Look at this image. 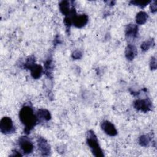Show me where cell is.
I'll use <instances>...</instances> for the list:
<instances>
[{"label": "cell", "mask_w": 157, "mask_h": 157, "mask_svg": "<svg viewBox=\"0 0 157 157\" xmlns=\"http://www.w3.org/2000/svg\"><path fill=\"white\" fill-rule=\"evenodd\" d=\"M19 118L25 126L24 132L26 134H29L39 122L37 115L34 114L30 105H24L21 107L19 112Z\"/></svg>", "instance_id": "cell-1"}, {"label": "cell", "mask_w": 157, "mask_h": 157, "mask_svg": "<svg viewBox=\"0 0 157 157\" xmlns=\"http://www.w3.org/2000/svg\"><path fill=\"white\" fill-rule=\"evenodd\" d=\"M86 143L94 156L103 157L104 156L103 151L99 144L97 136L93 130H89L86 132Z\"/></svg>", "instance_id": "cell-2"}, {"label": "cell", "mask_w": 157, "mask_h": 157, "mask_svg": "<svg viewBox=\"0 0 157 157\" xmlns=\"http://www.w3.org/2000/svg\"><path fill=\"white\" fill-rule=\"evenodd\" d=\"M0 131L4 134H12L15 132V127L12 119L9 117H4L0 121Z\"/></svg>", "instance_id": "cell-3"}, {"label": "cell", "mask_w": 157, "mask_h": 157, "mask_svg": "<svg viewBox=\"0 0 157 157\" xmlns=\"http://www.w3.org/2000/svg\"><path fill=\"white\" fill-rule=\"evenodd\" d=\"M18 144L25 154L28 155L33 151L34 145L27 136H22L20 137L18 140Z\"/></svg>", "instance_id": "cell-4"}, {"label": "cell", "mask_w": 157, "mask_h": 157, "mask_svg": "<svg viewBox=\"0 0 157 157\" xmlns=\"http://www.w3.org/2000/svg\"><path fill=\"white\" fill-rule=\"evenodd\" d=\"M134 107L139 111L143 112H147L152 109V102L148 98L137 99L134 102Z\"/></svg>", "instance_id": "cell-5"}, {"label": "cell", "mask_w": 157, "mask_h": 157, "mask_svg": "<svg viewBox=\"0 0 157 157\" xmlns=\"http://www.w3.org/2000/svg\"><path fill=\"white\" fill-rule=\"evenodd\" d=\"M88 21V17L86 14L74 15L72 17V24L78 28L84 27Z\"/></svg>", "instance_id": "cell-6"}, {"label": "cell", "mask_w": 157, "mask_h": 157, "mask_svg": "<svg viewBox=\"0 0 157 157\" xmlns=\"http://www.w3.org/2000/svg\"><path fill=\"white\" fill-rule=\"evenodd\" d=\"M39 150L42 156H48L50 153V146L48 142L42 137H38L37 139Z\"/></svg>", "instance_id": "cell-7"}, {"label": "cell", "mask_w": 157, "mask_h": 157, "mask_svg": "<svg viewBox=\"0 0 157 157\" xmlns=\"http://www.w3.org/2000/svg\"><path fill=\"white\" fill-rule=\"evenodd\" d=\"M101 128L106 134L112 137L115 136L118 133L113 124L108 120L103 121L101 124Z\"/></svg>", "instance_id": "cell-8"}, {"label": "cell", "mask_w": 157, "mask_h": 157, "mask_svg": "<svg viewBox=\"0 0 157 157\" xmlns=\"http://www.w3.org/2000/svg\"><path fill=\"white\" fill-rule=\"evenodd\" d=\"M138 34V26L137 25L130 23L128 24L125 29V35L127 40L131 41L135 39Z\"/></svg>", "instance_id": "cell-9"}, {"label": "cell", "mask_w": 157, "mask_h": 157, "mask_svg": "<svg viewBox=\"0 0 157 157\" xmlns=\"http://www.w3.org/2000/svg\"><path fill=\"white\" fill-rule=\"evenodd\" d=\"M59 7L60 12L65 15V17L69 15L72 10L75 9L74 6H71L70 2L68 1H62L59 4Z\"/></svg>", "instance_id": "cell-10"}, {"label": "cell", "mask_w": 157, "mask_h": 157, "mask_svg": "<svg viewBox=\"0 0 157 157\" xmlns=\"http://www.w3.org/2000/svg\"><path fill=\"white\" fill-rule=\"evenodd\" d=\"M125 56L129 61H132L137 54L136 47L132 44H128L125 49Z\"/></svg>", "instance_id": "cell-11"}, {"label": "cell", "mask_w": 157, "mask_h": 157, "mask_svg": "<svg viewBox=\"0 0 157 157\" xmlns=\"http://www.w3.org/2000/svg\"><path fill=\"white\" fill-rule=\"evenodd\" d=\"M31 75L34 79L39 78L43 73V67L41 65L35 64L30 69Z\"/></svg>", "instance_id": "cell-12"}, {"label": "cell", "mask_w": 157, "mask_h": 157, "mask_svg": "<svg viewBox=\"0 0 157 157\" xmlns=\"http://www.w3.org/2000/svg\"><path fill=\"white\" fill-rule=\"evenodd\" d=\"M36 115L37 117L38 120H45V121H49L51 118V114L50 112L45 109H40L37 111Z\"/></svg>", "instance_id": "cell-13"}, {"label": "cell", "mask_w": 157, "mask_h": 157, "mask_svg": "<svg viewBox=\"0 0 157 157\" xmlns=\"http://www.w3.org/2000/svg\"><path fill=\"white\" fill-rule=\"evenodd\" d=\"M45 66V72L46 75L49 77L52 78V73L53 68V60L52 57H49L44 64Z\"/></svg>", "instance_id": "cell-14"}, {"label": "cell", "mask_w": 157, "mask_h": 157, "mask_svg": "<svg viewBox=\"0 0 157 157\" xmlns=\"http://www.w3.org/2000/svg\"><path fill=\"white\" fill-rule=\"evenodd\" d=\"M148 14L144 11H140L136 16V21L138 25H144L148 19Z\"/></svg>", "instance_id": "cell-15"}, {"label": "cell", "mask_w": 157, "mask_h": 157, "mask_svg": "<svg viewBox=\"0 0 157 157\" xmlns=\"http://www.w3.org/2000/svg\"><path fill=\"white\" fill-rule=\"evenodd\" d=\"M154 45H155L154 40L153 39H150L148 40H147L143 42L140 45V48L143 52H145L148 50L150 48L153 47Z\"/></svg>", "instance_id": "cell-16"}, {"label": "cell", "mask_w": 157, "mask_h": 157, "mask_svg": "<svg viewBox=\"0 0 157 157\" xmlns=\"http://www.w3.org/2000/svg\"><path fill=\"white\" fill-rule=\"evenodd\" d=\"M35 64V57L34 55H31L26 58L23 64V67L26 69H30Z\"/></svg>", "instance_id": "cell-17"}, {"label": "cell", "mask_w": 157, "mask_h": 157, "mask_svg": "<svg viewBox=\"0 0 157 157\" xmlns=\"http://www.w3.org/2000/svg\"><path fill=\"white\" fill-rule=\"evenodd\" d=\"M151 138L148 135L140 136L139 138V144L142 147H147L150 142Z\"/></svg>", "instance_id": "cell-18"}, {"label": "cell", "mask_w": 157, "mask_h": 157, "mask_svg": "<svg viewBox=\"0 0 157 157\" xmlns=\"http://www.w3.org/2000/svg\"><path fill=\"white\" fill-rule=\"evenodd\" d=\"M151 1H131L129 2L130 4H132L134 6H137L140 7V8L145 7L147 5H148L149 3H150Z\"/></svg>", "instance_id": "cell-19"}, {"label": "cell", "mask_w": 157, "mask_h": 157, "mask_svg": "<svg viewBox=\"0 0 157 157\" xmlns=\"http://www.w3.org/2000/svg\"><path fill=\"white\" fill-rule=\"evenodd\" d=\"M72 57L75 59H80L82 57V53L79 50H75L72 52Z\"/></svg>", "instance_id": "cell-20"}, {"label": "cell", "mask_w": 157, "mask_h": 157, "mask_svg": "<svg viewBox=\"0 0 157 157\" xmlns=\"http://www.w3.org/2000/svg\"><path fill=\"white\" fill-rule=\"evenodd\" d=\"M150 67L151 70H155L157 67V64H156V59L155 57H152L151 58L150 62Z\"/></svg>", "instance_id": "cell-21"}, {"label": "cell", "mask_w": 157, "mask_h": 157, "mask_svg": "<svg viewBox=\"0 0 157 157\" xmlns=\"http://www.w3.org/2000/svg\"><path fill=\"white\" fill-rule=\"evenodd\" d=\"M150 10L152 13H155L157 10V4L156 1H154L150 5Z\"/></svg>", "instance_id": "cell-22"}, {"label": "cell", "mask_w": 157, "mask_h": 157, "mask_svg": "<svg viewBox=\"0 0 157 157\" xmlns=\"http://www.w3.org/2000/svg\"><path fill=\"white\" fill-rule=\"evenodd\" d=\"M10 156H22V155L20 152H18V151H17L16 150H14L12 152V154L10 155Z\"/></svg>", "instance_id": "cell-23"}]
</instances>
